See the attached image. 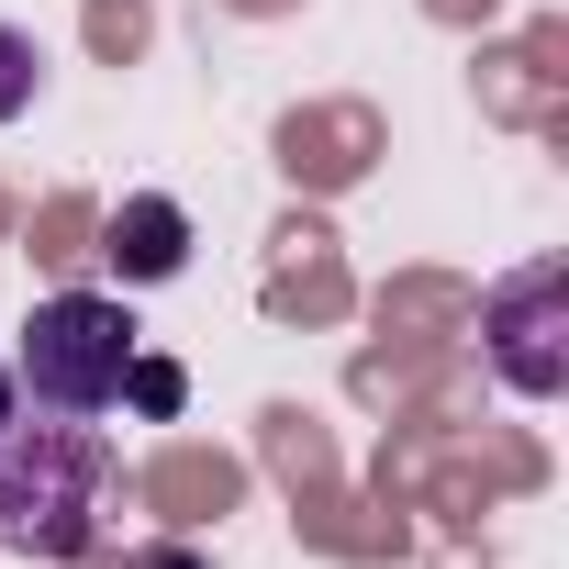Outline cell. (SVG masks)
Listing matches in <instances>:
<instances>
[{
	"label": "cell",
	"mask_w": 569,
	"mask_h": 569,
	"mask_svg": "<svg viewBox=\"0 0 569 569\" xmlns=\"http://www.w3.org/2000/svg\"><path fill=\"white\" fill-rule=\"evenodd\" d=\"M112 491V436L90 413H12L0 425V547L12 558H90Z\"/></svg>",
	"instance_id": "cell-1"
},
{
	"label": "cell",
	"mask_w": 569,
	"mask_h": 569,
	"mask_svg": "<svg viewBox=\"0 0 569 569\" xmlns=\"http://www.w3.org/2000/svg\"><path fill=\"white\" fill-rule=\"evenodd\" d=\"M134 313L112 302V291H57V302H34L23 313V347H12V391L34 402V413H112L123 402V369H134Z\"/></svg>",
	"instance_id": "cell-2"
},
{
	"label": "cell",
	"mask_w": 569,
	"mask_h": 569,
	"mask_svg": "<svg viewBox=\"0 0 569 569\" xmlns=\"http://www.w3.org/2000/svg\"><path fill=\"white\" fill-rule=\"evenodd\" d=\"M480 358H491V380L525 391V402H558V391H569V257H525V268L491 279Z\"/></svg>",
	"instance_id": "cell-3"
},
{
	"label": "cell",
	"mask_w": 569,
	"mask_h": 569,
	"mask_svg": "<svg viewBox=\"0 0 569 569\" xmlns=\"http://www.w3.org/2000/svg\"><path fill=\"white\" fill-rule=\"evenodd\" d=\"M101 257H112V279H123V291H157V279H179V268H190V212H179L168 190H134V201L112 212Z\"/></svg>",
	"instance_id": "cell-4"
},
{
	"label": "cell",
	"mask_w": 569,
	"mask_h": 569,
	"mask_svg": "<svg viewBox=\"0 0 569 569\" xmlns=\"http://www.w3.org/2000/svg\"><path fill=\"white\" fill-rule=\"evenodd\" d=\"M34 90H46L34 34H23V23H0V123H23V112H34Z\"/></svg>",
	"instance_id": "cell-5"
},
{
	"label": "cell",
	"mask_w": 569,
	"mask_h": 569,
	"mask_svg": "<svg viewBox=\"0 0 569 569\" xmlns=\"http://www.w3.org/2000/svg\"><path fill=\"white\" fill-rule=\"evenodd\" d=\"M123 402H146V413H179V369L134 347V369H123Z\"/></svg>",
	"instance_id": "cell-6"
},
{
	"label": "cell",
	"mask_w": 569,
	"mask_h": 569,
	"mask_svg": "<svg viewBox=\"0 0 569 569\" xmlns=\"http://www.w3.org/2000/svg\"><path fill=\"white\" fill-rule=\"evenodd\" d=\"M23 413V391H12V358H0V425H12Z\"/></svg>",
	"instance_id": "cell-7"
},
{
	"label": "cell",
	"mask_w": 569,
	"mask_h": 569,
	"mask_svg": "<svg viewBox=\"0 0 569 569\" xmlns=\"http://www.w3.org/2000/svg\"><path fill=\"white\" fill-rule=\"evenodd\" d=\"M146 569H201V558H190V547H157V558H146Z\"/></svg>",
	"instance_id": "cell-8"
}]
</instances>
